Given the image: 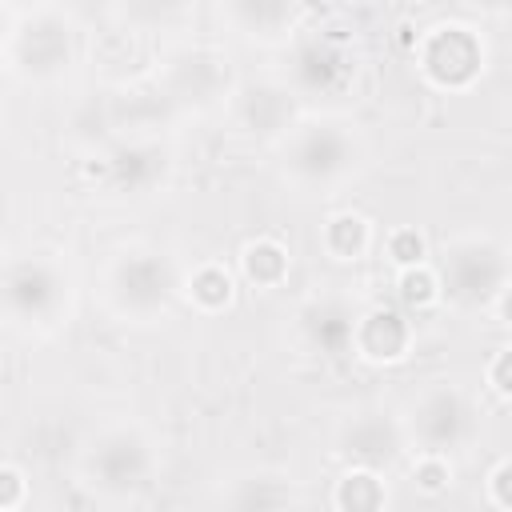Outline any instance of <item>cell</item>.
I'll return each instance as SVG.
<instances>
[{"label":"cell","mask_w":512,"mask_h":512,"mask_svg":"<svg viewBox=\"0 0 512 512\" xmlns=\"http://www.w3.org/2000/svg\"><path fill=\"white\" fill-rule=\"evenodd\" d=\"M416 60H420V72L436 88L460 92V88H468L480 76V68H484V44L464 24H440V28H432L416 44Z\"/></svg>","instance_id":"cell-2"},{"label":"cell","mask_w":512,"mask_h":512,"mask_svg":"<svg viewBox=\"0 0 512 512\" xmlns=\"http://www.w3.org/2000/svg\"><path fill=\"white\" fill-rule=\"evenodd\" d=\"M488 488H492V504L512 508V456L496 464V472L488 476Z\"/></svg>","instance_id":"cell-24"},{"label":"cell","mask_w":512,"mask_h":512,"mask_svg":"<svg viewBox=\"0 0 512 512\" xmlns=\"http://www.w3.org/2000/svg\"><path fill=\"white\" fill-rule=\"evenodd\" d=\"M332 504L344 508V512H372V508H384V504H388V492H384L380 472L368 468V464H356L352 472H344V476L336 480Z\"/></svg>","instance_id":"cell-11"},{"label":"cell","mask_w":512,"mask_h":512,"mask_svg":"<svg viewBox=\"0 0 512 512\" xmlns=\"http://www.w3.org/2000/svg\"><path fill=\"white\" fill-rule=\"evenodd\" d=\"M184 8H188V0H120L124 20L144 24V28L172 24V20H180V16H184Z\"/></svg>","instance_id":"cell-17"},{"label":"cell","mask_w":512,"mask_h":512,"mask_svg":"<svg viewBox=\"0 0 512 512\" xmlns=\"http://www.w3.org/2000/svg\"><path fill=\"white\" fill-rule=\"evenodd\" d=\"M232 12L248 36H280L292 20V0H232Z\"/></svg>","instance_id":"cell-14"},{"label":"cell","mask_w":512,"mask_h":512,"mask_svg":"<svg viewBox=\"0 0 512 512\" xmlns=\"http://www.w3.org/2000/svg\"><path fill=\"white\" fill-rule=\"evenodd\" d=\"M488 384H492L500 396H508V400H512V344H508V348H500V352L488 360Z\"/></svg>","instance_id":"cell-23"},{"label":"cell","mask_w":512,"mask_h":512,"mask_svg":"<svg viewBox=\"0 0 512 512\" xmlns=\"http://www.w3.org/2000/svg\"><path fill=\"white\" fill-rule=\"evenodd\" d=\"M492 304H496L500 320H504V324H512V284H504V288L496 292V300H492Z\"/></svg>","instance_id":"cell-25"},{"label":"cell","mask_w":512,"mask_h":512,"mask_svg":"<svg viewBox=\"0 0 512 512\" xmlns=\"http://www.w3.org/2000/svg\"><path fill=\"white\" fill-rule=\"evenodd\" d=\"M240 272H244V280L256 284V288H276V284L288 276V248H284L280 240L260 236V240H252V244L244 248Z\"/></svg>","instance_id":"cell-12"},{"label":"cell","mask_w":512,"mask_h":512,"mask_svg":"<svg viewBox=\"0 0 512 512\" xmlns=\"http://www.w3.org/2000/svg\"><path fill=\"white\" fill-rule=\"evenodd\" d=\"M296 72H300V80H304L308 88H328V84L344 72V64H336V52H332V48L308 44V48H300V56H296Z\"/></svg>","instance_id":"cell-16"},{"label":"cell","mask_w":512,"mask_h":512,"mask_svg":"<svg viewBox=\"0 0 512 512\" xmlns=\"http://www.w3.org/2000/svg\"><path fill=\"white\" fill-rule=\"evenodd\" d=\"M188 300L200 312H220L232 304V276L220 264H204L188 276Z\"/></svg>","instance_id":"cell-15"},{"label":"cell","mask_w":512,"mask_h":512,"mask_svg":"<svg viewBox=\"0 0 512 512\" xmlns=\"http://www.w3.org/2000/svg\"><path fill=\"white\" fill-rule=\"evenodd\" d=\"M68 24L56 16H36L28 24V32L16 40V56L24 60V68L32 76H52L60 68H68Z\"/></svg>","instance_id":"cell-9"},{"label":"cell","mask_w":512,"mask_h":512,"mask_svg":"<svg viewBox=\"0 0 512 512\" xmlns=\"http://www.w3.org/2000/svg\"><path fill=\"white\" fill-rule=\"evenodd\" d=\"M440 292L456 304H484L496 300L504 288V256L488 240H460L440 260Z\"/></svg>","instance_id":"cell-1"},{"label":"cell","mask_w":512,"mask_h":512,"mask_svg":"<svg viewBox=\"0 0 512 512\" xmlns=\"http://www.w3.org/2000/svg\"><path fill=\"white\" fill-rule=\"evenodd\" d=\"M388 260L396 268H416V264H428V240L420 228H392L388 232Z\"/></svg>","instance_id":"cell-18"},{"label":"cell","mask_w":512,"mask_h":512,"mask_svg":"<svg viewBox=\"0 0 512 512\" xmlns=\"http://www.w3.org/2000/svg\"><path fill=\"white\" fill-rule=\"evenodd\" d=\"M28 496V484H24V472L16 464H4L0 468V512H16Z\"/></svg>","instance_id":"cell-22"},{"label":"cell","mask_w":512,"mask_h":512,"mask_svg":"<svg viewBox=\"0 0 512 512\" xmlns=\"http://www.w3.org/2000/svg\"><path fill=\"white\" fill-rule=\"evenodd\" d=\"M408 428L412 436L420 440L424 452H440L448 456L452 448H460L472 428H476V412L468 404L464 392L440 384V388H428L416 404H412V416H408Z\"/></svg>","instance_id":"cell-4"},{"label":"cell","mask_w":512,"mask_h":512,"mask_svg":"<svg viewBox=\"0 0 512 512\" xmlns=\"http://www.w3.org/2000/svg\"><path fill=\"white\" fill-rule=\"evenodd\" d=\"M352 344L364 360L372 364H392L408 352L412 344V324L404 320V312L396 308H372L356 320V332H352Z\"/></svg>","instance_id":"cell-8"},{"label":"cell","mask_w":512,"mask_h":512,"mask_svg":"<svg viewBox=\"0 0 512 512\" xmlns=\"http://www.w3.org/2000/svg\"><path fill=\"white\" fill-rule=\"evenodd\" d=\"M412 480H416V488L420 492H444L448 488V480H452V468H448V456H440V452H424L420 460H416V468H412Z\"/></svg>","instance_id":"cell-21"},{"label":"cell","mask_w":512,"mask_h":512,"mask_svg":"<svg viewBox=\"0 0 512 512\" xmlns=\"http://www.w3.org/2000/svg\"><path fill=\"white\" fill-rule=\"evenodd\" d=\"M400 300L412 304V308H424L440 296V276L428 268V264H416V268H400Z\"/></svg>","instance_id":"cell-19"},{"label":"cell","mask_w":512,"mask_h":512,"mask_svg":"<svg viewBox=\"0 0 512 512\" xmlns=\"http://www.w3.org/2000/svg\"><path fill=\"white\" fill-rule=\"evenodd\" d=\"M492 8H512V0H488Z\"/></svg>","instance_id":"cell-26"},{"label":"cell","mask_w":512,"mask_h":512,"mask_svg":"<svg viewBox=\"0 0 512 512\" xmlns=\"http://www.w3.org/2000/svg\"><path fill=\"white\" fill-rule=\"evenodd\" d=\"M64 300V280L48 260H16L8 268V308L20 320L48 324Z\"/></svg>","instance_id":"cell-6"},{"label":"cell","mask_w":512,"mask_h":512,"mask_svg":"<svg viewBox=\"0 0 512 512\" xmlns=\"http://www.w3.org/2000/svg\"><path fill=\"white\" fill-rule=\"evenodd\" d=\"M148 464H152V456H148L144 436L140 432H128V428H116V432L100 436L96 448H92V456H88V472L96 476L92 484L112 488V492L140 484L148 476Z\"/></svg>","instance_id":"cell-7"},{"label":"cell","mask_w":512,"mask_h":512,"mask_svg":"<svg viewBox=\"0 0 512 512\" xmlns=\"http://www.w3.org/2000/svg\"><path fill=\"white\" fill-rule=\"evenodd\" d=\"M356 144L348 132L332 124H312L296 132L284 148V172L296 176L300 184H332L352 168Z\"/></svg>","instance_id":"cell-5"},{"label":"cell","mask_w":512,"mask_h":512,"mask_svg":"<svg viewBox=\"0 0 512 512\" xmlns=\"http://www.w3.org/2000/svg\"><path fill=\"white\" fill-rule=\"evenodd\" d=\"M248 484V492H236L232 496V504L236 508H284V504H292V492L280 484V480H244Z\"/></svg>","instance_id":"cell-20"},{"label":"cell","mask_w":512,"mask_h":512,"mask_svg":"<svg viewBox=\"0 0 512 512\" xmlns=\"http://www.w3.org/2000/svg\"><path fill=\"white\" fill-rule=\"evenodd\" d=\"M396 448H400V432L376 412L352 416V424L340 432V452L356 464H368V468L388 464L396 456Z\"/></svg>","instance_id":"cell-10"},{"label":"cell","mask_w":512,"mask_h":512,"mask_svg":"<svg viewBox=\"0 0 512 512\" xmlns=\"http://www.w3.org/2000/svg\"><path fill=\"white\" fill-rule=\"evenodd\" d=\"M176 292V268L160 252H124L112 264V300L120 312L152 316Z\"/></svg>","instance_id":"cell-3"},{"label":"cell","mask_w":512,"mask_h":512,"mask_svg":"<svg viewBox=\"0 0 512 512\" xmlns=\"http://www.w3.org/2000/svg\"><path fill=\"white\" fill-rule=\"evenodd\" d=\"M372 244V232H368V220L356 216V212H336L328 224H324V252L336 256V260H360Z\"/></svg>","instance_id":"cell-13"}]
</instances>
